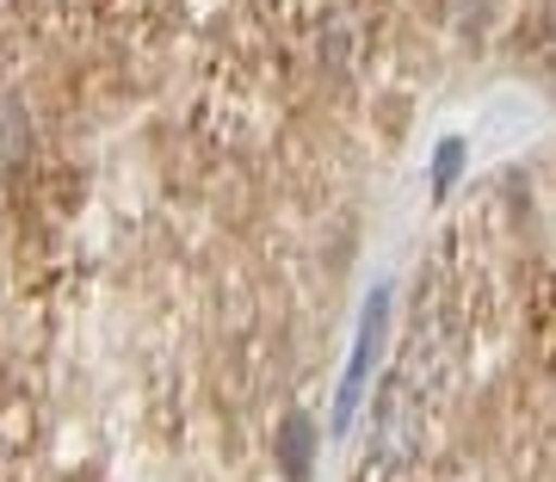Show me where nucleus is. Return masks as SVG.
<instances>
[{
    "label": "nucleus",
    "instance_id": "obj_2",
    "mask_svg": "<svg viewBox=\"0 0 556 482\" xmlns=\"http://www.w3.org/2000/svg\"><path fill=\"white\" fill-rule=\"evenodd\" d=\"M309 458H316V421L291 415V421L278 427V470L291 482H309Z\"/></svg>",
    "mask_w": 556,
    "mask_h": 482
},
{
    "label": "nucleus",
    "instance_id": "obj_3",
    "mask_svg": "<svg viewBox=\"0 0 556 482\" xmlns=\"http://www.w3.org/2000/svg\"><path fill=\"white\" fill-rule=\"evenodd\" d=\"M457 161H464V142H439V161H433V192L445 199L457 180Z\"/></svg>",
    "mask_w": 556,
    "mask_h": 482
},
{
    "label": "nucleus",
    "instance_id": "obj_1",
    "mask_svg": "<svg viewBox=\"0 0 556 482\" xmlns=\"http://www.w3.org/2000/svg\"><path fill=\"white\" fill-rule=\"evenodd\" d=\"M383 309H390V297L371 291V297H365V316H358V341H353V353H346V378H340V390H334L328 433H346L353 415H358V402H365V390H371V365H378V341H383Z\"/></svg>",
    "mask_w": 556,
    "mask_h": 482
}]
</instances>
